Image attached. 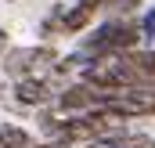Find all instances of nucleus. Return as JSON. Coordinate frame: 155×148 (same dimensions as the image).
I'll use <instances>...</instances> for the list:
<instances>
[{"label": "nucleus", "mask_w": 155, "mask_h": 148, "mask_svg": "<svg viewBox=\"0 0 155 148\" xmlns=\"http://www.w3.org/2000/svg\"><path fill=\"white\" fill-rule=\"evenodd\" d=\"M130 62H134V69L141 79H155V47H130Z\"/></svg>", "instance_id": "0eeeda50"}, {"label": "nucleus", "mask_w": 155, "mask_h": 148, "mask_svg": "<svg viewBox=\"0 0 155 148\" xmlns=\"http://www.w3.org/2000/svg\"><path fill=\"white\" fill-rule=\"evenodd\" d=\"M105 90V87H101ZM108 109L123 112L126 119H148L155 116V79H137V83H126L119 90H105L101 94Z\"/></svg>", "instance_id": "20e7f679"}, {"label": "nucleus", "mask_w": 155, "mask_h": 148, "mask_svg": "<svg viewBox=\"0 0 155 148\" xmlns=\"http://www.w3.org/2000/svg\"><path fill=\"white\" fill-rule=\"evenodd\" d=\"M58 51L51 43H29V47H7V54L0 58L7 79H25V76H54L58 65Z\"/></svg>", "instance_id": "7ed1b4c3"}, {"label": "nucleus", "mask_w": 155, "mask_h": 148, "mask_svg": "<svg viewBox=\"0 0 155 148\" xmlns=\"http://www.w3.org/2000/svg\"><path fill=\"white\" fill-rule=\"evenodd\" d=\"M148 134H141V130H130V126H123V130H112V134H101V137H90V141H79L76 148H137L144 141Z\"/></svg>", "instance_id": "39448f33"}, {"label": "nucleus", "mask_w": 155, "mask_h": 148, "mask_svg": "<svg viewBox=\"0 0 155 148\" xmlns=\"http://www.w3.org/2000/svg\"><path fill=\"white\" fill-rule=\"evenodd\" d=\"M137 43H144V40H141V25H137L134 18H126V15H112V18H105L101 25H94V29L83 36L79 47L97 58V54H112V51H130V47H137Z\"/></svg>", "instance_id": "f257e3e1"}, {"label": "nucleus", "mask_w": 155, "mask_h": 148, "mask_svg": "<svg viewBox=\"0 0 155 148\" xmlns=\"http://www.w3.org/2000/svg\"><path fill=\"white\" fill-rule=\"evenodd\" d=\"M137 25H141V40H144V43H155V7H144V11H141Z\"/></svg>", "instance_id": "6e6552de"}, {"label": "nucleus", "mask_w": 155, "mask_h": 148, "mask_svg": "<svg viewBox=\"0 0 155 148\" xmlns=\"http://www.w3.org/2000/svg\"><path fill=\"white\" fill-rule=\"evenodd\" d=\"M33 134L18 123H0V148H29Z\"/></svg>", "instance_id": "423d86ee"}, {"label": "nucleus", "mask_w": 155, "mask_h": 148, "mask_svg": "<svg viewBox=\"0 0 155 148\" xmlns=\"http://www.w3.org/2000/svg\"><path fill=\"white\" fill-rule=\"evenodd\" d=\"M29 148H76V145H72V141H58V137H43L40 145H36V141H33V145H29Z\"/></svg>", "instance_id": "1a4fd4ad"}, {"label": "nucleus", "mask_w": 155, "mask_h": 148, "mask_svg": "<svg viewBox=\"0 0 155 148\" xmlns=\"http://www.w3.org/2000/svg\"><path fill=\"white\" fill-rule=\"evenodd\" d=\"M58 98L54 76H25V79H11L0 87V105L15 112H40Z\"/></svg>", "instance_id": "f03ea898"}, {"label": "nucleus", "mask_w": 155, "mask_h": 148, "mask_svg": "<svg viewBox=\"0 0 155 148\" xmlns=\"http://www.w3.org/2000/svg\"><path fill=\"white\" fill-rule=\"evenodd\" d=\"M7 47H11V36H7V29H0V58L7 54Z\"/></svg>", "instance_id": "9d476101"}, {"label": "nucleus", "mask_w": 155, "mask_h": 148, "mask_svg": "<svg viewBox=\"0 0 155 148\" xmlns=\"http://www.w3.org/2000/svg\"><path fill=\"white\" fill-rule=\"evenodd\" d=\"M137 148H155V137H144V141H141Z\"/></svg>", "instance_id": "9b49d317"}]
</instances>
